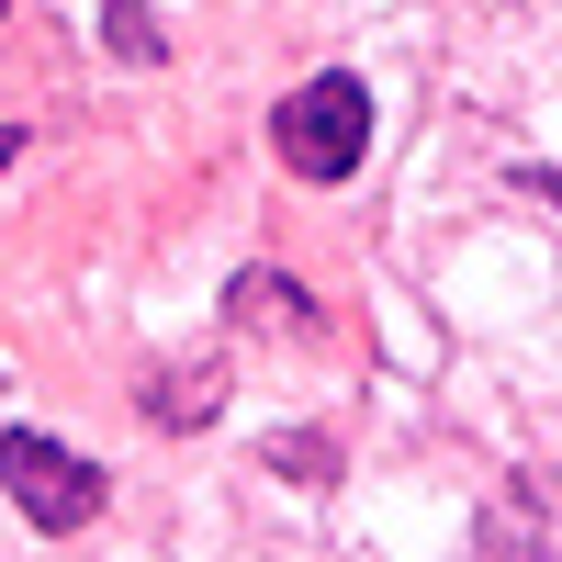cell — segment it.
I'll return each mask as SVG.
<instances>
[{
    "label": "cell",
    "instance_id": "obj_5",
    "mask_svg": "<svg viewBox=\"0 0 562 562\" xmlns=\"http://www.w3.org/2000/svg\"><path fill=\"white\" fill-rule=\"evenodd\" d=\"M113 45H124V57H135V68H147V57H158V34H147V0H113Z\"/></svg>",
    "mask_w": 562,
    "mask_h": 562
},
{
    "label": "cell",
    "instance_id": "obj_1",
    "mask_svg": "<svg viewBox=\"0 0 562 562\" xmlns=\"http://www.w3.org/2000/svg\"><path fill=\"white\" fill-rule=\"evenodd\" d=\"M360 147H371V90H360L349 68L304 79L293 102L270 113V158L293 169V180H349V169H360Z\"/></svg>",
    "mask_w": 562,
    "mask_h": 562
},
{
    "label": "cell",
    "instance_id": "obj_4",
    "mask_svg": "<svg viewBox=\"0 0 562 562\" xmlns=\"http://www.w3.org/2000/svg\"><path fill=\"white\" fill-rule=\"evenodd\" d=\"M484 562H540V529H529V495H495V518H484Z\"/></svg>",
    "mask_w": 562,
    "mask_h": 562
},
{
    "label": "cell",
    "instance_id": "obj_6",
    "mask_svg": "<svg viewBox=\"0 0 562 562\" xmlns=\"http://www.w3.org/2000/svg\"><path fill=\"white\" fill-rule=\"evenodd\" d=\"M326 461H338L326 439H270V473H326Z\"/></svg>",
    "mask_w": 562,
    "mask_h": 562
},
{
    "label": "cell",
    "instance_id": "obj_7",
    "mask_svg": "<svg viewBox=\"0 0 562 562\" xmlns=\"http://www.w3.org/2000/svg\"><path fill=\"white\" fill-rule=\"evenodd\" d=\"M12 158H23V124H0V169H12Z\"/></svg>",
    "mask_w": 562,
    "mask_h": 562
},
{
    "label": "cell",
    "instance_id": "obj_3",
    "mask_svg": "<svg viewBox=\"0 0 562 562\" xmlns=\"http://www.w3.org/2000/svg\"><path fill=\"white\" fill-rule=\"evenodd\" d=\"M147 416H158V428H192V416H214V371H158Z\"/></svg>",
    "mask_w": 562,
    "mask_h": 562
},
{
    "label": "cell",
    "instance_id": "obj_2",
    "mask_svg": "<svg viewBox=\"0 0 562 562\" xmlns=\"http://www.w3.org/2000/svg\"><path fill=\"white\" fill-rule=\"evenodd\" d=\"M0 495H12L45 540H79L90 518H102V495H113V484H102V461H79L68 439L12 428V439H0Z\"/></svg>",
    "mask_w": 562,
    "mask_h": 562
}]
</instances>
